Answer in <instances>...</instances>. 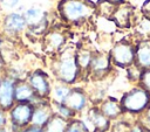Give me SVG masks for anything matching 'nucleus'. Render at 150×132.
<instances>
[{
  "label": "nucleus",
  "mask_w": 150,
  "mask_h": 132,
  "mask_svg": "<svg viewBox=\"0 0 150 132\" xmlns=\"http://www.w3.org/2000/svg\"><path fill=\"white\" fill-rule=\"evenodd\" d=\"M34 105L32 103H15L7 112L8 127L12 131L23 130L30 125Z\"/></svg>",
  "instance_id": "nucleus-1"
},
{
  "label": "nucleus",
  "mask_w": 150,
  "mask_h": 132,
  "mask_svg": "<svg viewBox=\"0 0 150 132\" xmlns=\"http://www.w3.org/2000/svg\"><path fill=\"white\" fill-rule=\"evenodd\" d=\"M150 103V93L143 88H136L127 92L121 99V106L123 111L131 113H138L148 107Z\"/></svg>",
  "instance_id": "nucleus-2"
},
{
  "label": "nucleus",
  "mask_w": 150,
  "mask_h": 132,
  "mask_svg": "<svg viewBox=\"0 0 150 132\" xmlns=\"http://www.w3.org/2000/svg\"><path fill=\"white\" fill-rule=\"evenodd\" d=\"M79 63L76 56L66 55L56 63L55 74L57 78L63 83H73L79 74Z\"/></svg>",
  "instance_id": "nucleus-3"
},
{
  "label": "nucleus",
  "mask_w": 150,
  "mask_h": 132,
  "mask_svg": "<svg viewBox=\"0 0 150 132\" xmlns=\"http://www.w3.org/2000/svg\"><path fill=\"white\" fill-rule=\"evenodd\" d=\"M15 79L4 75L1 77L0 84V109L5 112H8L12 106L15 104L14 98V89H15Z\"/></svg>",
  "instance_id": "nucleus-4"
},
{
  "label": "nucleus",
  "mask_w": 150,
  "mask_h": 132,
  "mask_svg": "<svg viewBox=\"0 0 150 132\" xmlns=\"http://www.w3.org/2000/svg\"><path fill=\"white\" fill-rule=\"evenodd\" d=\"M27 82L32 86V89L34 90V92L38 96V98L43 99V98L49 96V93H50V84H49L47 74H45L42 70L33 71L28 76Z\"/></svg>",
  "instance_id": "nucleus-5"
},
{
  "label": "nucleus",
  "mask_w": 150,
  "mask_h": 132,
  "mask_svg": "<svg viewBox=\"0 0 150 132\" xmlns=\"http://www.w3.org/2000/svg\"><path fill=\"white\" fill-rule=\"evenodd\" d=\"M61 11L63 16L69 21H79L84 19L89 14V8L81 1L77 0H67L62 4Z\"/></svg>",
  "instance_id": "nucleus-6"
},
{
  "label": "nucleus",
  "mask_w": 150,
  "mask_h": 132,
  "mask_svg": "<svg viewBox=\"0 0 150 132\" xmlns=\"http://www.w3.org/2000/svg\"><path fill=\"white\" fill-rule=\"evenodd\" d=\"M111 60L118 67H128L135 60V51L128 43H117L111 50Z\"/></svg>",
  "instance_id": "nucleus-7"
},
{
  "label": "nucleus",
  "mask_w": 150,
  "mask_h": 132,
  "mask_svg": "<svg viewBox=\"0 0 150 132\" xmlns=\"http://www.w3.org/2000/svg\"><path fill=\"white\" fill-rule=\"evenodd\" d=\"M14 98H15V103H32L33 105L42 100L38 98V96L35 95L34 90L28 84V82L22 79H19L15 82Z\"/></svg>",
  "instance_id": "nucleus-8"
},
{
  "label": "nucleus",
  "mask_w": 150,
  "mask_h": 132,
  "mask_svg": "<svg viewBox=\"0 0 150 132\" xmlns=\"http://www.w3.org/2000/svg\"><path fill=\"white\" fill-rule=\"evenodd\" d=\"M53 114H54V113H53L52 109H50L46 103H42V102L40 100V102H38L36 104H34V111H33L30 125L43 128L45 125L48 123V120L50 119V117H52Z\"/></svg>",
  "instance_id": "nucleus-9"
},
{
  "label": "nucleus",
  "mask_w": 150,
  "mask_h": 132,
  "mask_svg": "<svg viewBox=\"0 0 150 132\" xmlns=\"http://www.w3.org/2000/svg\"><path fill=\"white\" fill-rule=\"evenodd\" d=\"M86 102H87V98H86L84 92L80 89H74V90H70L64 102V105H67L70 110L76 112V111H81L84 107Z\"/></svg>",
  "instance_id": "nucleus-10"
},
{
  "label": "nucleus",
  "mask_w": 150,
  "mask_h": 132,
  "mask_svg": "<svg viewBox=\"0 0 150 132\" xmlns=\"http://www.w3.org/2000/svg\"><path fill=\"white\" fill-rule=\"evenodd\" d=\"M88 117L94 126V132H105L109 128V118H107L101 110L91 109Z\"/></svg>",
  "instance_id": "nucleus-11"
},
{
  "label": "nucleus",
  "mask_w": 150,
  "mask_h": 132,
  "mask_svg": "<svg viewBox=\"0 0 150 132\" xmlns=\"http://www.w3.org/2000/svg\"><path fill=\"white\" fill-rule=\"evenodd\" d=\"M26 23H27V22H26L25 16L18 14V13L9 14V15L5 19V28H6V30L12 32V33L21 32V30L25 28Z\"/></svg>",
  "instance_id": "nucleus-12"
},
{
  "label": "nucleus",
  "mask_w": 150,
  "mask_h": 132,
  "mask_svg": "<svg viewBox=\"0 0 150 132\" xmlns=\"http://www.w3.org/2000/svg\"><path fill=\"white\" fill-rule=\"evenodd\" d=\"M67 126H68L67 119L54 113L48 120V123L45 125L43 132H66Z\"/></svg>",
  "instance_id": "nucleus-13"
},
{
  "label": "nucleus",
  "mask_w": 150,
  "mask_h": 132,
  "mask_svg": "<svg viewBox=\"0 0 150 132\" xmlns=\"http://www.w3.org/2000/svg\"><path fill=\"white\" fill-rule=\"evenodd\" d=\"M109 57L105 55H96L91 57V62H90V68L95 74H103L109 69Z\"/></svg>",
  "instance_id": "nucleus-14"
},
{
  "label": "nucleus",
  "mask_w": 150,
  "mask_h": 132,
  "mask_svg": "<svg viewBox=\"0 0 150 132\" xmlns=\"http://www.w3.org/2000/svg\"><path fill=\"white\" fill-rule=\"evenodd\" d=\"M136 62L142 68H150V44H142L138 47L135 54Z\"/></svg>",
  "instance_id": "nucleus-15"
},
{
  "label": "nucleus",
  "mask_w": 150,
  "mask_h": 132,
  "mask_svg": "<svg viewBox=\"0 0 150 132\" xmlns=\"http://www.w3.org/2000/svg\"><path fill=\"white\" fill-rule=\"evenodd\" d=\"M100 110L102 111V113L107 118H116L123 111L121 104H118L116 100H111V99L110 100H105L102 104V106H101Z\"/></svg>",
  "instance_id": "nucleus-16"
},
{
  "label": "nucleus",
  "mask_w": 150,
  "mask_h": 132,
  "mask_svg": "<svg viewBox=\"0 0 150 132\" xmlns=\"http://www.w3.org/2000/svg\"><path fill=\"white\" fill-rule=\"evenodd\" d=\"M70 88L66 86V85H57L53 89V99L55 102V104H64L69 92H70Z\"/></svg>",
  "instance_id": "nucleus-17"
},
{
  "label": "nucleus",
  "mask_w": 150,
  "mask_h": 132,
  "mask_svg": "<svg viewBox=\"0 0 150 132\" xmlns=\"http://www.w3.org/2000/svg\"><path fill=\"white\" fill-rule=\"evenodd\" d=\"M25 19H26V22L27 23L38 26L43 20V13L40 9H38V8H30V9H28L26 12Z\"/></svg>",
  "instance_id": "nucleus-18"
},
{
  "label": "nucleus",
  "mask_w": 150,
  "mask_h": 132,
  "mask_svg": "<svg viewBox=\"0 0 150 132\" xmlns=\"http://www.w3.org/2000/svg\"><path fill=\"white\" fill-rule=\"evenodd\" d=\"M66 132H90L88 126L81 121V120H73L71 123H68Z\"/></svg>",
  "instance_id": "nucleus-19"
},
{
  "label": "nucleus",
  "mask_w": 150,
  "mask_h": 132,
  "mask_svg": "<svg viewBox=\"0 0 150 132\" xmlns=\"http://www.w3.org/2000/svg\"><path fill=\"white\" fill-rule=\"evenodd\" d=\"M55 106H56V114H59L60 117H62L64 119H68V118L73 117L74 111L70 110L67 105H64V104H55Z\"/></svg>",
  "instance_id": "nucleus-20"
},
{
  "label": "nucleus",
  "mask_w": 150,
  "mask_h": 132,
  "mask_svg": "<svg viewBox=\"0 0 150 132\" xmlns=\"http://www.w3.org/2000/svg\"><path fill=\"white\" fill-rule=\"evenodd\" d=\"M62 42H63V39H62V36H61L60 34L54 33V34L49 35L48 44H49L52 48H59V47L62 44Z\"/></svg>",
  "instance_id": "nucleus-21"
},
{
  "label": "nucleus",
  "mask_w": 150,
  "mask_h": 132,
  "mask_svg": "<svg viewBox=\"0 0 150 132\" xmlns=\"http://www.w3.org/2000/svg\"><path fill=\"white\" fill-rule=\"evenodd\" d=\"M139 79L143 85V89H145L146 91H150V69L143 71L139 76Z\"/></svg>",
  "instance_id": "nucleus-22"
},
{
  "label": "nucleus",
  "mask_w": 150,
  "mask_h": 132,
  "mask_svg": "<svg viewBox=\"0 0 150 132\" xmlns=\"http://www.w3.org/2000/svg\"><path fill=\"white\" fill-rule=\"evenodd\" d=\"M8 126V118H7V112L2 111L0 109V130L4 127Z\"/></svg>",
  "instance_id": "nucleus-23"
},
{
  "label": "nucleus",
  "mask_w": 150,
  "mask_h": 132,
  "mask_svg": "<svg viewBox=\"0 0 150 132\" xmlns=\"http://www.w3.org/2000/svg\"><path fill=\"white\" fill-rule=\"evenodd\" d=\"M0 2L2 4V7L5 8H13L19 2V0H1Z\"/></svg>",
  "instance_id": "nucleus-24"
},
{
  "label": "nucleus",
  "mask_w": 150,
  "mask_h": 132,
  "mask_svg": "<svg viewBox=\"0 0 150 132\" xmlns=\"http://www.w3.org/2000/svg\"><path fill=\"white\" fill-rule=\"evenodd\" d=\"M23 132H43V128L36 127V126H33V125H29L26 128H23Z\"/></svg>",
  "instance_id": "nucleus-25"
},
{
  "label": "nucleus",
  "mask_w": 150,
  "mask_h": 132,
  "mask_svg": "<svg viewBox=\"0 0 150 132\" xmlns=\"http://www.w3.org/2000/svg\"><path fill=\"white\" fill-rule=\"evenodd\" d=\"M129 132H144V128L142 125L137 124V125H134V126H130V131Z\"/></svg>",
  "instance_id": "nucleus-26"
},
{
  "label": "nucleus",
  "mask_w": 150,
  "mask_h": 132,
  "mask_svg": "<svg viewBox=\"0 0 150 132\" xmlns=\"http://www.w3.org/2000/svg\"><path fill=\"white\" fill-rule=\"evenodd\" d=\"M4 71H5V60H4V57L0 53V76H4L2 75Z\"/></svg>",
  "instance_id": "nucleus-27"
},
{
  "label": "nucleus",
  "mask_w": 150,
  "mask_h": 132,
  "mask_svg": "<svg viewBox=\"0 0 150 132\" xmlns=\"http://www.w3.org/2000/svg\"><path fill=\"white\" fill-rule=\"evenodd\" d=\"M146 119H148V121L150 123V106L148 107V111H146Z\"/></svg>",
  "instance_id": "nucleus-28"
},
{
  "label": "nucleus",
  "mask_w": 150,
  "mask_h": 132,
  "mask_svg": "<svg viewBox=\"0 0 150 132\" xmlns=\"http://www.w3.org/2000/svg\"><path fill=\"white\" fill-rule=\"evenodd\" d=\"M0 132H12L11 130H9V127L7 126V127H4V128H1L0 130Z\"/></svg>",
  "instance_id": "nucleus-29"
},
{
  "label": "nucleus",
  "mask_w": 150,
  "mask_h": 132,
  "mask_svg": "<svg viewBox=\"0 0 150 132\" xmlns=\"http://www.w3.org/2000/svg\"><path fill=\"white\" fill-rule=\"evenodd\" d=\"M111 1H116V2H118V1H122V0H111Z\"/></svg>",
  "instance_id": "nucleus-30"
},
{
  "label": "nucleus",
  "mask_w": 150,
  "mask_h": 132,
  "mask_svg": "<svg viewBox=\"0 0 150 132\" xmlns=\"http://www.w3.org/2000/svg\"><path fill=\"white\" fill-rule=\"evenodd\" d=\"M0 1H1V0H0Z\"/></svg>",
  "instance_id": "nucleus-31"
}]
</instances>
